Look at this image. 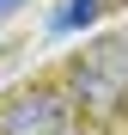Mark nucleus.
I'll return each mask as SVG.
<instances>
[{
    "instance_id": "2",
    "label": "nucleus",
    "mask_w": 128,
    "mask_h": 135,
    "mask_svg": "<svg viewBox=\"0 0 128 135\" xmlns=\"http://www.w3.org/2000/svg\"><path fill=\"white\" fill-rule=\"evenodd\" d=\"M73 98L67 92H49V86H25L0 104V135H73Z\"/></svg>"
},
{
    "instance_id": "3",
    "label": "nucleus",
    "mask_w": 128,
    "mask_h": 135,
    "mask_svg": "<svg viewBox=\"0 0 128 135\" xmlns=\"http://www.w3.org/2000/svg\"><path fill=\"white\" fill-rule=\"evenodd\" d=\"M98 12H104V0H67V6L49 12V31H85Z\"/></svg>"
},
{
    "instance_id": "1",
    "label": "nucleus",
    "mask_w": 128,
    "mask_h": 135,
    "mask_svg": "<svg viewBox=\"0 0 128 135\" xmlns=\"http://www.w3.org/2000/svg\"><path fill=\"white\" fill-rule=\"evenodd\" d=\"M128 92V31H110L98 43H85V55L73 61V80H67V98L85 104L92 117L116 110Z\"/></svg>"
}]
</instances>
